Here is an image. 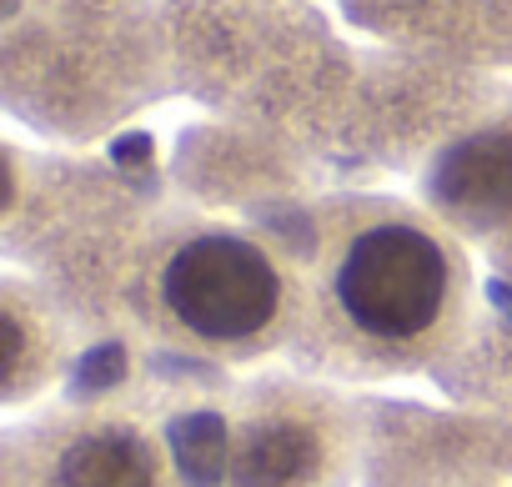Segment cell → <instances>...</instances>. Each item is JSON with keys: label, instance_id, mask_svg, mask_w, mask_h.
Wrapping results in <instances>:
<instances>
[{"label": "cell", "instance_id": "obj_1", "mask_svg": "<svg viewBox=\"0 0 512 487\" xmlns=\"http://www.w3.org/2000/svg\"><path fill=\"white\" fill-rule=\"evenodd\" d=\"M327 297L362 347L402 357L427 347L452 322L462 262L432 226L412 216H377L342 241Z\"/></svg>", "mask_w": 512, "mask_h": 487}, {"label": "cell", "instance_id": "obj_2", "mask_svg": "<svg viewBox=\"0 0 512 487\" xmlns=\"http://www.w3.org/2000/svg\"><path fill=\"white\" fill-rule=\"evenodd\" d=\"M166 322L206 347L262 342L287 312L282 267L236 231H191L156 267Z\"/></svg>", "mask_w": 512, "mask_h": 487}, {"label": "cell", "instance_id": "obj_3", "mask_svg": "<svg viewBox=\"0 0 512 487\" xmlns=\"http://www.w3.org/2000/svg\"><path fill=\"white\" fill-rule=\"evenodd\" d=\"M437 201L472 221L512 211V131H477L457 141L437 166Z\"/></svg>", "mask_w": 512, "mask_h": 487}, {"label": "cell", "instance_id": "obj_4", "mask_svg": "<svg viewBox=\"0 0 512 487\" xmlns=\"http://www.w3.org/2000/svg\"><path fill=\"white\" fill-rule=\"evenodd\" d=\"M51 487H161V462L141 432L106 422L76 432L61 447Z\"/></svg>", "mask_w": 512, "mask_h": 487}]
</instances>
